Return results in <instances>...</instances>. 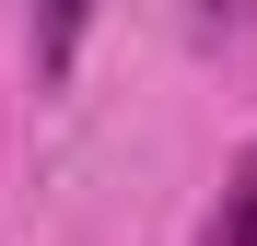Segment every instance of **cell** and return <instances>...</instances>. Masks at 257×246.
<instances>
[{
	"instance_id": "obj_1",
	"label": "cell",
	"mask_w": 257,
	"mask_h": 246,
	"mask_svg": "<svg viewBox=\"0 0 257 246\" xmlns=\"http://www.w3.org/2000/svg\"><path fill=\"white\" fill-rule=\"evenodd\" d=\"M82 24H94V0H35V82H70Z\"/></svg>"
},
{
	"instance_id": "obj_2",
	"label": "cell",
	"mask_w": 257,
	"mask_h": 246,
	"mask_svg": "<svg viewBox=\"0 0 257 246\" xmlns=\"http://www.w3.org/2000/svg\"><path fill=\"white\" fill-rule=\"evenodd\" d=\"M199 246H257V141L234 152V176H222V211H210Z\"/></svg>"
}]
</instances>
